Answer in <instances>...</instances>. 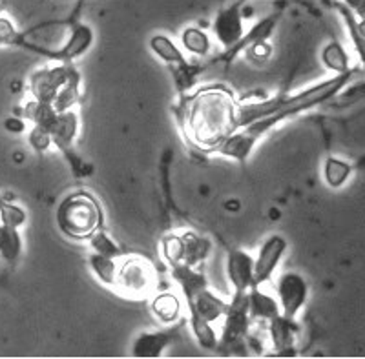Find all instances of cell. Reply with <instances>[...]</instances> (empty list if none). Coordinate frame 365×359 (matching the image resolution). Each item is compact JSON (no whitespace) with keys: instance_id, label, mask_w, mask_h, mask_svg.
Listing matches in <instances>:
<instances>
[{"instance_id":"obj_1","label":"cell","mask_w":365,"mask_h":359,"mask_svg":"<svg viewBox=\"0 0 365 359\" xmlns=\"http://www.w3.org/2000/svg\"><path fill=\"white\" fill-rule=\"evenodd\" d=\"M178 120L188 145L203 152H216L237 126V103L223 86H208L181 100Z\"/></svg>"},{"instance_id":"obj_2","label":"cell","mask_w":365,"mask_h":359,"mask_svg":"<svg viewBox=\"0 0 365 359\" xmlns=\"http://www.w3.org/2000/svg\"><path fill=\"white\" fill-rule=\"evenodd\" d=\"M354 79V71L349 73H341L332 77V79L325 80L322 84L309 88L305 91H299L296 95L287 97H274V99L263 100V103H252V104H237V126H245V124L252 123L262 117L272 115V113H283L287 117H292L296 113H302L305 110L318 106V104L325 103L327 99L340 93L351 80Z\"/></svg>"},{"instance_id":"obj_3","label":"cell","mask_w":365,"mask_h":359,"mask_svg":"<svg viewBox=\"0 0 365 359\" xmlns=\"http://www.w3.org/2000/svg\"><path fill=\"white\" fill-rule=\"evenodd\" d=\"M103 208L86 192L70 194L57 208L58 230L73 241H86L97 228L103 227Z\"/></svg>"},{"instance_id":"obj_4","label":"cell","mask_w":365,"mask_h":359,"mask_svg":"<svg viewBox=\"0 0 365 359\" xmlns=\"http://www.w3.org/2000/svg\"><path fill=\"white\" fill-rule=\"evenodd\" d=\"M117 261L115 285L113 288L119 290L128 298L146 299L158 290V270L143 256H120Z\"/></svg>"},{"instance_id":"obj_5","label":"cell","mask_w":365,"mask_h":359,"mask_svg":"<svg viewBox=\"0 0 365 359\" xmlns=\"http://www.w3.org/2000/svg\"><path fill=\"white\" fill-rule=\"evenodd\" d=\"M223 318L225 325L220 341H217V348H223L228 354H240V350L249 347L250 316L247 292L234 293Z\"/></svg>"},{"instance_id":"obj_6","label":"cell","mask_w":365,"mask_h":359,"mask_svg":"<svg viewBox=\"0 0 365 359\" xmlns=\"http://www.w3.org/2000/svg\"><path fill=\"white\" fill-rule=\"evenodd\" d=\"M276 293H278L282 316L296 319L303 306L307 305L309 283L302 274L285 272L279 276L278 283H276Z\"/></svg>"},{"instance_id":"obj_7","label":"cell","mask_w":365,"mask_h":359,"mask_svg":"<svg viewBox=\"0 0 365 359\" xmlns=\"http://www.w3.org/2000/svg\"><path fill=\"white\" fill-rule=\"evenodd\" d=\"M75 73L77 71H75V68L70 66V62L61 64V66L42 68V70L35 71L31 75V79H29V93H31L35 100L53 104L58 91L66 86V83Z\"/></svg>"},{"instance_id":"obj_8","label":"cell","mask_w":365,"mask_h":359,"mask_svg":"<svg viewBox=\"0 0 365 359\" xmlns=\"http://www.w3.org/2000/svg\"><path fill=\"white\" fill-rule=\"evenodd\" d=\"M243 0L236 2V4L228 6V8L221 9L214 19V33L220 44L223 46L225 50H232L234 46L240 44V41L245 35V17L247 13H243Z\"/></svg>"},{"instance_id":"obj_9","label":"cell","mask_w":365,"mask_h":359,"mask_svg":"<svg viewBox=\"0 0 365 359\" xmlns=\"http://www.w3.org/2000/svg\"><path fill=\"white\" fill-rule=\"evenodd\" d=\"M287 252V239L279 234H272L267 237L262 250L254 259V286H263L270 283L272 274L278 269L283 254Z\"/></svg>"},{"instance_id":"obj_10","label":"cell","mask_w":365,"mask_h":359,"mask_svg":"<svg viewBox=\"0 0 365 359\" xmlns=\"http://www.w3.org/2000/svg\"><path fill=\"white\" fill-rule=\"evenodd\" d=\"M227 276L236 292L254 286V257L243 250H230L227 257Z\"/></svg>"},{"instance_id":"obj_11","label":"cell","mask_w":365,"mask_h":359,"mask_svg":"<svg viewBox=\"0 0 365 359\" xmlns=\"http://www.w3.org/2000/svg\"><path fill=\"white\" fill-rule=\"evenodd\" d=\"M267 325H269L270 341H272L278 355L294 354L296 338H298L299 332V326L298 323H296V319L285 318V316L278 314L276 318L267 321Z\"/></svg>"},{"instance_id":"obj_12","label":"cell","mask_w":365,"mask_h":359,"mask_svg":"<svg viewBox=\"0 0 365 359\" xmlns=\"http://www.w3.org/2000/svg\"><path fill=\"white\" fill-rule=\"evenodd\" d=\"M175 331L141 332L132 343L133 358H159L175 339Z\"/></svg>"},{"instance_id":"obj_13","label":"cell","mask_w":365,"mask_h":359,"mask_svg":"<svg viewBox=\"0 0 365 359\" xmlns=\"http://www.w3.org/2000/svg\"><path fill=\"white\" fill-rule=\"evenodd\" d=\"M187 303H188V312H190V314L200 316V318H203L205 321L212 323V325H214L220 318H223L228 306V303H225L223 299L217 298L216 293L210 292L208 286L201 290V292L195 293L194 298L187 299Z\"/></svg>"},{"instance_id":"obj_14","label":"cell","mask_w":365,"mask_h":359,"mask_svg":"<svg viewBox=\"0 0 365 359\" xmlns=\"http://www.w3.org/2000/svg\"><path fill=\"white\" fill-rule=\"evenodd\" d=\"M93 38H96V35H93V29L90 26L77 24L73 28V31H71L70 38L66 41V44L57 51L55 57L64 62H71L75 58L83 57L91 46H93Z\"/></svg>"},{"instance_id":"obj_15","label":"cell","mask_w":365,"mask_h":359,"mask_svg":"<svg viewBox=\"0 0 365 359\" xmlns=\"http://www.w3.org/2000/svg\"><path fill=\"white\" fill-rule=\"evenodd\" d=\"M247 299H249L250 319L267 323L278 314H282L278 299H274L270 293L263 292L262 286H252V288L247 290Z\"/></svg>"},{"instance_id":"obj_16","label":"cell","mask_w":365,"mask_h":359,"mask_svg":"<svg viewBox=\"0 0 365 359\" xmlns=\"http://www.w3.org/2000/svg\"><path fill=\"white\" fill-rule=\"evenodd\" d=\"M79 133V117L73 110L58 112V119L55 128L51 130V142L63 152H66L73 145L75 137Z\"/></svg>"},{"instance_id":"obj_17","label":"cell","mask_w":365,"mask_h":359,"mask_svg":"<svg viewBox=\"0 0 365 359\" xmlns=\"http://www.w3.org/2000/svg\"><path fill=\"white\" fill-rule=\"evenodd\" d=\"M172 266V277L175 279L179 286H181L182 293H185V298L190 299L194 298L195 293L201 292L203 288H207V277L205 274L197 272L195 269L188 266V264H170Z\"/></svg>"},{"instance_id":"obj_18","label":"cell","mask_w":365,"mask_h":359,"mask_svg":"<svg viewBox=\"0 0 365 359\" xmlns=\"http://www.w3.org/2000/svg\"><path fill=\"white\" fill-rule=\"evenodd\" d=\"M182 246H185V254H182V264H188L192 269H197L201 263L208 257L212 250V243L207 237H201L194 231H185L181 234Z\"/></svg>"},{"instance_id":"obj_19","label":"cell","mask_w":365,"mask_h":359,"mask_svg":"<svg viewBox=\"0 0 365 359\" xmlns=\"http://www.w3.org/2000/svg\"><path fill=\"white\" fill-rule=\"evenodd\" d=\"M22 248H24V243H22L19 228L0 223V259H4L6 263L15 266L21 261Z\"/></svg>"},{"instance_id":"obj_20","label":"cell","mask_w":365,"mask_h":359,"mask_svg":"<svg viewBox=\"0 0 365 359\" xmlns=\"http://www.w3.org/2000/svg\"><path fill=\"white\" fill-rule=\"evenodd\" d=\"M152 312L161 323L172 325V323H178L181 319L182 305L175 293L163 292L152 299Z\"/></svg>"},{"instance_id":"obj_21","label":"cell","mask_w":365,"mask_h":359,"mask_svg":"<svg viewBox=\"0 0 365 359\" xmlns=\"http://www.w3.org/2000/svg\"><path fill=\"white\" fill-rule=\"evenodd\" d=\"M353 175V165L344 159L327 157L324 162V181L327 182L329 188L338 190L341 186L347 184V181Z\"/></svg>"},{"instance_id":"obj_22","label":"cell","mask_w":365,"mask_h":359,"mask_svg":"<svg viewBox=\"0 0 365 359\" xmlns=\"http://www.w3.org/2000/svg\"><path fill=\"white\" fill-rule=\"evenodd\" d=\"M150 50L154 51L163 62L166 64H170V66H175V64H182V62H187L182 51L179 50V46L172 41L170 37H166L163 33H155L150 37Z\"/></svg>"},{"instance_id":"obj_23","label":"cell","mask_w":365,"mask_h":359,"mask_svg":"<svg viewBox=\"0 0 365 359\" xmlns=\"http://www.w3.org/2000/svg\"><path fill=\"white\" fill-rule=\"evenodd\" d=\"M322 61H324L325 68L334 71L336 75L349 73L351 71V57H349L347 50L340 42L332 41L322 50Z\"/></svg>"},{"instance_id":"obj_24","label":"cell","mask_w":365,"mask_h":359,"mask_svg":"<svg viewBox=\"0 0 365 359\" xmlns=\"http://www.w3.org/2000/svg\"><path fill=\"white\" fill-rule=\"evenodd\" d=\"M181 44L188 53L195 55V57H207L212 50V41L207 31H203L201 28H194V26L182 29Z\"/></svg>"},{"instance_id":"obj_25","label":"cell","mask_w":365,"mask_h":359,"mask_svg":"<svg viewBox=\"0 0 365 359\" xmlns=\"http://www.w3.org/2000/svg\"><path fill=\"white\" fill-rule=\"evenodd\" d=\"M88 263H90L91 272L96 274L97 279H99L103 285L113 288V285H115L117 261L113 259V257L93 252V254H90V257H88Z\"/></svg>"},{"instance_id":"obj_26","label":"cell","mask_w":365,"mask_h":359,"mask_svg":"<svg viewBox=\"0 0 365 359\" xmlns=\"http://www.w3.org/2000/svg\"><path fill=\"white\" fill-rule=\"evenodd\" d=\"M190 328L195 341H197V345H200L201 348H205V350H216L220 338H217L212 323L205 321L200 316L190 314Z\"/></svg>"},{"instance_id":"obj_27","label":"cell","mask_w":365,"mask_h":359,"mask_svg":"<svg viewBox=\"0 0 365 359\" xmlns=\"http://www.w3.org/2000/svg\"><path fill=\"white\" fill-rule=\"evenodd\" d=\"M334 8L340 11V15L344 17V21L347 22L349 35H351V38H353L358 57L364 58V26H361V21L360 19H356V15H354L353 9L347 8L344 2H336V4H334Z\"/></svg>"},{"instance_id":"obj_28","label":"cell","mask_w":365,"mask_h":359,"mask_svg":"<svg viewBox=\"0 0 365 359\" xmlns=\"http://www.w3.org/2000/svg\"><path fill=\"white\" fill-rule=\"evenodd\" d=\"M88 241H90V246L93 252L113 257V259H119V257L123 256V250L119 248V244H117L115 241H113L112 237L103 230V227L97 228V230L88 237Z\"/></svg>"},{"instance_id":"obj_29","label":"cell","mask_w":365,"mask_h":359,"mask_svg":"<svg viewBox=\"0 0 365 359\" xmlns=\"http://www.w3.org/2000/svg\"><path fill=\"white\" fill-rule=\"evenodd\" d=\"M28 221V214L19 204L8 201H0V223L13 228H21Z\"/></svg>"},{"instance_id":"obj_30","label":"cell","mask_w":365,"mask_h":359,"mask_svg":"<svg viewBox=\"0 0 365 359\" xmlns=\"http://www.w3.org/2000/svg\"><path fill=\"white\" fill-rule=\"evenodd\" d=\"M163 257L168 264H179L182 263V254H185V246H182V237L178 234L166 236L161 243Z\"/></svg>"},{"instance_id":"obj_31","label":"cell","mask_w":365,"mask_h":359,"mask_svg":"<svg viewBox=\"0 0 365 359\" xmlns=\"http://www.w3.org/2000/svg\"><path fill=\"white\" fill-rule=\"evenodd\" d=\"M243 51H245L247 55V61H250L252 64H256V66H263V64L270 58V55H272V46L267 41H259L252 42V44H249L247 48H243Z\"/></svg>"},{"instance_id":"obj_32","label":"cell","mask_w":365,"mask_h":359,"mask_svg":"<svg viewBox=\"0 0 365 359\" xmlns=\"http://www.w3.org/2000/svg\"><path fill=\"white\" fill-rule=\"evenodd\" d=\"M29 145H31V148H34L35 152L44 153L50 150V146L53 145V142H51L50 133L44 132V130H41V128H37V126H34V128H31V132H29Z\"/></svg>"},{"instance_id":"obj_33","label":"cell","mask_w":365,"mask_h":359,"mask_svg":"<svg viewBox=\"0 0 365 359\" xmlns=\"http://www.w3.org/2000/svg\"><path fill=\"white\" fill-rule=\"evenodd\" d=\"M19 41H21V37H19L17 29H15L13 22L9 21L8 17H2V15H0V48H2V46L17 44Z\"/></svg>"},{"instance_id":"obj_34","label":"cell","mask_w":365,"mask_h":359,"mask_svg":"<svg viewBox=\"0 0 365 359\" xmlns=\"http://www.w3.org/2000/svg\"><path fill=\"white\" fill-rule=\"evenodd\" d=\"M4 128L8 130L9 133H24L26 132V120L19 119V117H9V119H6Z\"/></svg>"},{"instance_id":"obj_35","label":"cell","mask_w":365,"mask_h":359,"mask_svg":"<svg viewBox=\"0 0 365 359\" xmlns=\"http://www.w3.org/2000/svg\"><path fill=\"white\" fill-rule=\"evenodd\" d=\"M341 2L353 11H356L358 15H361V11H364V0H341Z\"/></svg>"}]
</instances>
